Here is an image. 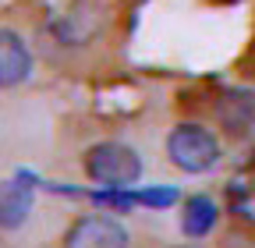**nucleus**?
I'll list each match as a JSON object with an SVG mask.
<instances>
[{
    "instance_id": "obj_1",
    "label": "nucleus",
    "mask_w": 255,
    "mask_h": 248,
    "mask_svg": "<svg viewBox=\"0 0 255 248\" xmlns=\"http://www.w3.org/2000/svg\"><path fill=\"white\" fill-rule=\"evenodd\" d=\"M85 174L100 188H131L142 177V156L124 142H96L85 152Z\"/></svg>"
},
{
    "instance_id": "obj_2",
    "label": "nucleus",
    "mask_w": 255,
    "mask_h": 248,
    "mask_svg": "<svg viewBox=\"0 0 255 248\" xmlns=\"http://www.w3.org/2000/svg\"><path fill=\"white\" fill-rule=\"evenodd\" d=\"M167 156L184 174H206L220 160V142L202 124H177L167 135Z\"/></svg>"
},
{
    "instance_id": "obj_3",
    "label": "nucleus",
    "mask_w": 255,
    "mask_h": 248,
    "mask_svg": "<svg viewBox=\"0 0 255 248\" xmlns=\"http://www.w3.org/2000/svg\"><path fill=\"white\" fill-rule=\"evenodd\" d=\"M64 248H128V231L114 216H82L64 238Z\"/></svg>"
},
{
    "instance_id": "obj_4",
    "label": "nucleus",
    "mask_w": 255,
    "mask_h": 248,
    "mask_svg": "<svg viewBox=\"0 0 255 248\" xmlns=\"http://www.w3.org/2000/svg\"><path fill=\"white\" fill-rule=\"evenodd\" d=\"M32 75V50L14 28H0V89H14Z\"/></svg>"
},
{
    "instance_id": "obj_5",
    "label": "nucleus",
    "mask_w": 255,
    "mask_h": 248,
    "mask_svg": "<svg viewBox=\"0 0 255 248\" xmlns=\"http://www.w3.org/2000/svg\"><path fill=\"white\" fill-rule=\"evenodd\" d=\"M216 117L234 135L252 131L255 128V89H227L216 103Z\"/></svg>"
},
{
    "instance_id": "obj_6",
    "label": "nucleus",
    "mask_w": 255,
    "mask_h": 248,
    "mask_svg": "<svg viewBox=\"0 0 255 248\" xmlns=\"http://www.w3.org/2000/svg\"><path fill=\"white\" fill-rule=\"evenodd\" d=\"M32 206H36V192H32V184H25L21 177L14 181H0V227L4 231H18Z\"/></svg>"
},
{
    "instance_id": "obj_7",
    "label": "nucleus",
    "mask_w": 255,
    "mask_h": 248,
    "mask_svg": "<svg viewBox=\"0 0 255 248\" xmlns=\"http://www.w3.org/2000/svg\"><path fill=\"white\" fill-rule=\"evenodd\" d=\"M213 227H216V202H213L209 195H191V199L184 202V216H181L184 238L199 241V238H206Z\"/></svg>"
},
{
    "instance_id": "obj_8",
    "label": "nucleus",
    "mask_w": 255,
    "mask_h": 248,
    "mask_svg": "<svg viewBox=\"0 0 255 248\" xmlns=\"http://www.w3.org/2000/svg\"><path fill=\"white\" fill-rule=\"evenodd\" d=\"M131 199H135V206L167 209V206L177 202V192H174V188H163V184H156V188H138V192H131Z\"/></svg>"
},
{
    "instance_id": "obj_9",
    "label": "nucleus",
    "mask_w": 255,
    "mask_h": 248,
    "mask_svg": "<svg viewBox=\"0 0 255 248\" xmlns=\"http://www.w3.org/2000/svg\"><path fill=\"white\" fill-rule=\"evenodd\" d=\"M181 248H199V245H181Z\"/></svg>"
}]
</instances>
